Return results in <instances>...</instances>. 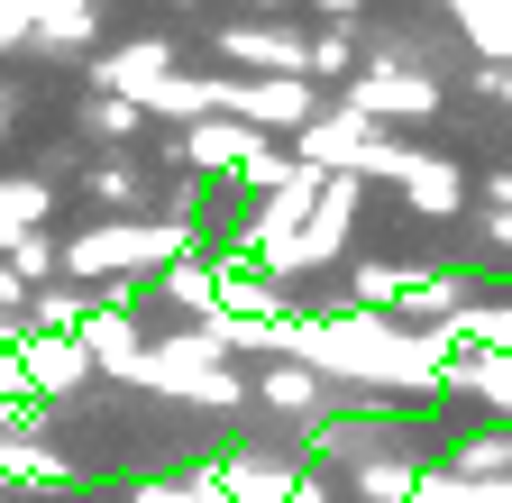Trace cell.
<instances>
[{
  "label": "cell",
  "instance_id": "ac0fdd59",
  "mask_svg": "<svg viewBox=\"0 0 512 503\" xmlns=\"http://www.w3.org/2000/svg\"><path fill=\"white\" fill-rule=\"evenodd\" d=\"M357 494H366V503H412V494H421V467H412V458H366V467H357Z\"/></svg>",
  "mask_w": 512,
  "mask_h": 503
},
{
  "label": "cell",
  "instance_id": "3957f363",
  "mask_svg": "<svg viewBox=\"0 0 512 503\" xmlns=\"http://www.w3.org/2000/svg\"><path fill=\"white\" fill-rule=\"evenodd\" d=\"M339 110L366 119V129H384V119H439V74H421V65H366Z\"/></svg>",
  "mask_w": 512,
  "mask_h": 503
},
{
  "label": "cell",
  "instance_id": "44dd1931",
  "mask_svg": "<svg viewBox=\"0 0 512 503\" xmlns=\"http://www.w3.org/2000/svg\"><path fill=\"white\" fill-rule=\"evenodd\" d=\"M128 503H229V494H220L211 476H183V485H138Z\"/></svg>",
  "mask_w": 512,
  "mask_h": 503
},
{
  "label": "cell",
  "instance_id": "52a82bcc",
  "mask_svg": "<svg viewBox=\"0 0 512 503\" xmlns=\"http://www.w3.org/2000/svg\"><path fill=\"white\" fill-rule=\"evenodd\" d=\"M19 385H28V403H64V394H83V385H92L83 339H19Z\"/></svg>",
  "mask_w": 512,
  "mask_h": 503
},
{
  "label": "cell",
  "instance_id": "ffe728a7",
  "mask_svg": "<svg viewBox=\"0 0 512 503\" xmlns=\"http://www.w3.org/2000/svg\"><path fill=\"white\" fill-rule=\"evenodd\" d=\"M83 129H92L101 147H128V138L147 129V110H138V101H110V92H101V101H83Z\"/></svg>",
  "mask_w": 512,
  "mask_h": 503
},
{
  "label": "cell",
  "instance_id": "d6986e66",
  "mask_svg": "<svg viewBox=\"0 0 512 503\" xmlns=\"http://www.w3.org/2000/svg\"><path fill=\"white\" fill-rule=\"evenodd\" d=\"M412 503H512V476H421V494Z\"/></svg>",
  "mask_w": 512,
  "mask_h": 503
},
{
  "label": "cell",
  "instance_id": "2e32d148",
  "mask_svg": "<svg viewBox=\"0 0 512 503\" xmlns=\"http://www.w3.org/2000/svg\"><path fill=\"white\" fill-rule=\"evenodd\" d=\"M83 193H92V202H101L110 220H138V202H147V174L110 156V165H92V183H83Z\"/></svg>",
  "mask_w": 512,
  "mask_h": 503
},
{
  "label": "cell",
  "instance_id": "9a60e30c",
  "mask_svg": "<svg viewBox=\"0 0 512 503\" xmlns=\"http://www.w3.org/2000/svg\"><path fill=\"white\" fill-rule=\"evenodd\" d=\"M439 476H512V430H476V439H458V449H448V467Z\"/></svg>",
  "mask_w": 512,
  "mask_h": 503
},
{
  "label": "cell",
  "instance_id": "7c38bea8",
  "mask_svg": "<svg viewBox=\"0 0 512 503\" xmlns=\"http://www.w3.org/2000/svg\"><path fill=\"white\" fill-rule=\"evenodd\" d=\"M92 28H101L92 0H28V37L37 46H92Z\"/></svg>",
  "mask_w": 512,
  "mask_h": 503
},
{
  "label": "cell",
  "instance_id": "cb8c5ba5",
  "mask_svg": "<svg viewBox=\"0 0 512 503\" xmlns=\"http://www.w3.org/2000/svg\"><path fill=\"white\" fill-rule=\"evenodd\" d=\"M284 503H330V485H320V476H302V485H293Z\"/></svg>",
  "mask_w": 512,
  "mask_h": 503
},
{
  "label": "cell",
  "instance_id": "e0dca14e",
  "mask_svg": "<svg viewBox=\"0 0 512 503\" xmlns=\"http://www.w3.org/2000/svg\"><path fill=\"white\" fill-rule=\"evenodd\" d=\"M357 74H366L357 37H311L302 46V83H357Z\"/></svg>",
  "mask_w": 512,
  "mask_h": 503
},
{
  "label": "cell",
  "instance_id": "d4e9b609",
  "mask_svg": "<svg viewBox=\"0 0 512 503\" xmlns=\"http://www.w3.org/2000/svg\"><path fill=\"white\" fill-rule=\"evenodd\" d=\"M0 129H10V110H0Z\"/></svg>",
  "mask_w": 512,
  "mask_h": 503
},
{
  "label": "cell",
  "instance_id": "9c48e42d",
  "mask_svg": "<svg viewBox=\"0 0 512 503\" xmlns=\"http://www.w3.org/2000/svg\"><path fill=\"white\" fill-rule=\"evenodd\" d=\"M156 83H174V46H165V37L101 55V92H110V101H138V110H147V92H156Z\"/></svg>",
  "mask_w": 512,
  "mask_h": 503
},
{
  "label": "cell",
  "instance_id": "ba28073f",
  "mask_svg": "<svg viewBox=\"0 0 512 503\" xmlns=\"http://www.w3.org/2000/svg\"><path fill=\"white\" fill-rule=\"evenodd\" d=\"M211 485H220L229 503H284V494L302 485V467H293V458H275V449H238V458H220V467H211Z\"/></svg>",
  "mask_w": 512,
  "mask_h": 503
},
{
  "label": "cell",
  "instance_id": "8fae6325",
  "mask_svg": "<svg viewBox=\"0 0 512 503\" xmlns=\"http://www.w3.org/2000/svg\"><path fill=\"white\" fill-rule=\"evenodd\" d=\"M46 211H55V183H0V257H10L19 238H46Z\"/></svg>",
  "mask_w": 512,
  "mask_h": 503
},
{
  "label": "cell",
  "instance_id": "5bb4252c",
  "mask_svg": "<svg viewBox=\"0 0 512 503\" xmlns=\"http://www.w3.org/2000/svg\"><path fill=\"white\" fill-rule=\"evenodd\" d=\"M156 293H174L183 311H202V321H211V311H220V266H211V257H174V266L156 275Z\"/></svg>",
  "mask_w": 512,
  "mask_h": 503
},
{
  "label": "cell",
  "instance_id": "30bf717a",
  "mask_svg": "<svg viewBox=\"0 0 512 503\" xmlns=\"http://www.w3.org/2000/svg\"><path fill=\"white\" fill-rule=\"evenodd\" d=\"M394 183H403V202H412L421 220H458V211H467V174L448 165V156H403Z\"/></svg>",
  "mask_w": 512,
  "mask_h": 503
},
{
  "label": "cell",
  "instance_id": "5b68a950",
  "mask_svg": "<svg viewBox=\"0 0 512 503\" xmlns=\"http://www.w3.org/2000/svg\"><path fill=\"white\" fill-rule=\"evenodd\" d=\"M302 46H311V37H293V28H275V19L220 28V55H229V74H247V83H302Z\"/></svg>",
  "mask_w": 512,
  "mask_h": 503
},
{
  "label": "cell",
  "instance_id": "4fadbf2b",
  "mask_svg": "<svg viewBox=\"0 0 512 503\" xmlns=\"http://www.w3.org/2000/svg\"><path fill=\"white\" fill-rule=\"evenodd\" d=\"M458 10V37H476L485 65H512V0H448Z\"/></svg>",
  "mask_w": 512,
  "mask_h": 503
},
{
  "label": "cell",
  "instance_id": "7a4b0ae2",
  "mask_svg": "<svg viewBox=\"0 0 512 503\" xmlns=\"http://www.w3.org/2000/svg\"><path fill=\"white\" fill-rule=\"evenodd\" d=\"M348 229H357V183L330 174V183H320V202H311V220H302L284 247H266L256 266H266V275H311V266H330L339 247H348Z\"/></svg>",
  "mask_w": 512,
  "mask_h": 503
},
{
  "label": "cell",
  "instance_id": "7402d4cb",
  "mask_svg": "<svg viewBox=\"0 0 512 503\" xmlns=\"http://www.w3.org/2000/svg\"><path fill=\"white\" fill-rule=\"evenodd\" d=\"M311 10H320V28H330V37H348V28L366 19V0H311Z\"/></svg>",
  "mask_w": 512,
  "mask_h": 503
},
{
  "label": "cell",
  "instance_id": "6da1fadb",
  "mask_svg": "<svg viewBox=\"0 0 512 503\" xmlns=\"http://www.w3.org/2000/svg\"><path fill=\"white\" fill-rule=\"evenodd\" d=\"M174 257H192V229L183 220H101L74 247H55V266L74 275V284H138V275H165Z\"/></svg>",
  "mask_w": 512,
  "mask_h": 503
},
{
  "label": "cell",
  "instance_id": "603a6c76",
  "mask_svg": "<svg viewBox=\"0 0 512 503\" xmlns=\"http://www.w3.org/2000/svg\"><path fill=\"white\" fill-rule=\"evenodd\" d=\"M0 321H19V330H28V284H19L10 266H0Z\"/></svg>",
  "mask_w": 512,
  "mask_h": 503
},
{
  "label": "cell",
  "instance_id": "277c9868",
  "mask_svg": "<svg viewBox=\"0 0 512 503\" xmlns=\"http://www.w3.org/2000/svg\"><path fill=\"white\" fill-rule=\"evenodd\" d=\"M220 119H238V129H256V138H302L311 129V83H247V74H229L220 83Z\"/></svg>",
  "mask_w": 512,
  "mask_h": 503
},
{
  "label": "cell",
  "instance_id": "8992f818",
  "mask_svg": "<svg viewBox=\"0 0 512 503\" xmlns=\"http://www.w3.org/2000/svg\"><path fill=\"white\" fill-rule=\"evenodd\" d=\"M247 403H266V412H284V421H330V412H348V385H330V375H311V366H266V375H256V385H247Z\"/></svg>",
  "mask_w": 512,
  "mask_h": 503
}]
</instances>
